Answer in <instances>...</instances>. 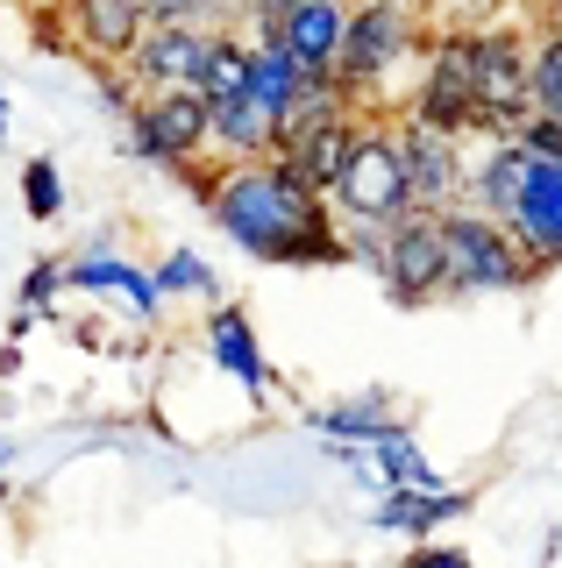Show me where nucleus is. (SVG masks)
Masks as SVG:
<instances>
[{"label":"nucleus","instance_id":"f257e3e1","mask_svg":"<svg viewBox=\"0 0 562 568\" xmlns=\"http://www.w3.org/2000/svg\"><path fill=\"white\" fill-rule=\"evenodd\" d=\"M192 200L214 213V227L242 256L285 263V271H321V263H349V227L328 206V192H313L300 171H285L278 156H250V164H192L185 171Z\"/></svg>","mask_w":562,"mask_h":568},{"label":"nucleus","instance_id":"f03ea898","mask_svg":"<svg viewBox=\"0 0 562 568\" xmlns=\"http://www.w3.org/2000/svg\"><path fill=\"white\" fill-rule=\"evenodd\" d=\"M399 114L463 142H513L534 114V29L499 22V29L434 36Z\"/></svg>","mask_w":562,"mask_h":568},{"label":"nucleus","instance_id":"7ed1b4c3","mask_svg":"<svg viewBox=\"0 0 562 568\" xmlns=\"http://www.w3.org/2000/svg\"><path fill=\"white\" fill-rule=\"evenodd\" d=\"M428 43H434V29H428V14H420V0H357V8H349V43H342L335 79L357 93L363 114H399L392 79L399 71L420 79Z\"/></svg>","mask_w":562,"mask_h":568},{"label":"nucleus","instance_id":"20e7f679","mask_svg":"<svg viewBox=\"0 0 562 568\" xmlns=\"http://www.w3.org/2000/svg\"><path fill=\"white\" fill-rule=\"evenodd\" d=\"M328 206L342 213V227H399L413 206V178H407V150H399V114H363L349 164L328 185Z\"/></svg>","mask_w":562,"mask_h":568},{"label":"nucleus","instance_id":"39448f33","mask_svg":"<svg viewBox=\"0 0 562 568\" xmlns=\"http://www.w3.org/2000/svg\"><path fill=\"white\" fill-rule=\"evenodd\" d=\"M442 242H449V298H491V292H526L541 271L520 248V235L505 221H491L478 206L442 213Z\"/></svg>","mask_w":562,"mask_h":568},{"label":"nucleus","instance_id":"423d86ee","mask_svg":"<svg viewBox=\"0 0 562 568\" xmlns=\"http://www.w3.org/2000/svg\"><path fill=\"white\" fill-rule=\"evenodd\" d=\"M43 36L86 58L93 71H121L136 58V43L150 36V8L143 0H50Z\"/></svg>","mask_w":562,"mask_h":568},{"label":"nucleus","instance_id":"0eeeda50","mask_svg":"<svg viewBox=\"0 0 562 568\" xmlns=\"http://www.w3.org/2000/svg\"><path fill=\"white\" fill-rule=\"evenodd\" d=\"M129 150L179 178L192 164H214V106L200 93H143L129 114Z\"/></svg>","mask_w":562,"mask_h":568},{"label":"nucleus","instance_id":"6e6552de","mask_svg":"<svg viewBox=\"0 0 562 568\" xmlns=\"http://www.w3.org/2000/svg\"><path fill=\"white\" fill-rule=\"evenodd\" d=\"M378 284L392 306H434L449 298V242H442V213H407L399 227H384V263Z\"/></svg>","mask_w":562,"mask_h":568},{"label":"nucleus","instance_id":"1a4fd4ad","mask_svg":"<svg viewBox=\"0 0 562 568\" xmlns=\"http://www.w3.org/2000/svg\"><path fill=\"white\" fill-rule=\"evenodd\" d=\"M399 150H407V178H413V206L420 213L470 206V171H478V156H470L463 135L428 129V121L399 114Z\"/></svg>","mask_w":562,"mask_h":568},{"label":"nucleus","instance_id":"9d476101","mask_svg":"<svg viewBox=\"0 0 562 568\" xmlns=\"http://www.w3.org/2000/svg\"><path fill=\"white\" fill-rule=\"evenodd\" d=\"M214 43H221V29H200V22L150 29L121 71H129L136 93H200L207 64H214Z\"/></svg>","mask_w":562,"mask_h":568},{"label":"nucleus","instance_id":"9b49d317","mask_svg":"<svg viewBox=\"0 0 562 568\" xmlns=\"http://www.w3.org/2000/svg\"><path fill=\"white\" fill-rule=\"evenodd\" d=\"M349 8L357 0H300V8L285 14L271 36L292 50V64L307 71V79H328V71L342 64V43H349Z\"/></svg>","mask_w":562,"mask_h":568},{"label":"nucleus","instance_id":"f8f14e48","mask_svg":"<svg viewBox=\"0 0 562 568\" xmlns=\"http://www.w3.org/2000/svg\"><path fill=\"white\" fill-rule=\"evenodd\" d=\"M520 235V248L534 256V271L549 277L562 263V164H534L526 171V192L513 206V221H505Z\"/></svg>","mask_w":562,"mask_h":568},{"label":"nucleus","instance_id":"ddd939ff","mask_svg":"<svg viewBox=\"0 0 562 568\" xmlns=\"http://www.w3.org/2000/svg\"><path fill=\"white\" fill-rule=\"evenodd\" d=\"M207 355H214V369L235 377L250 398L271 390V355H263V342H257V327H250L242 306H214V313H207Z\"/></svg>","mask_w":562,"mask_h":568},{"label":"nucleus","instance_id":"4468645a","mask_svg":"<svg viewBox=\"0 0 562 568\" xmlns=\"http://www.w3.org/2000/svg\"><path fill=\"white\" fill-rule=\"evenodd\" d=\"M64 292H108V298H121L136 320H157V306H164V292H157V271H136V263L108 256V248H93V256H72V263H64Z\"/></svg>","mask_w":562,"mask_h":568},{"label":"nucleus","instance_id":"2eb2a0df","mask_svg":"<svg viewBox=\"0 0 562 568\" xmlns=\"http://www.w3.org/2000/svg\"><path fill=\"white\" fill-rule=\"evenodd\" d=\"M526 171H534V156H526L520 142H484L478 171H470V206L491 213V221H513V206L526 192Z\"/></svg>","mask_w":562,"mask_h":568},{"label":"nucleus","instance_id":"dca6fc26","mask_svg":"<svg viewBox=\"0 0 562 568\" xmlns=\"http://www.w3.org/2000/svg\"><path fill=\"white\" fill-rule=\"evenodd\" d=\"M463 511H470V490H384L378 532H407V540L428 547V532L449 526V519H463Z\"/></svg>","mask_w":562,"mask_h":568},{"label":"nucleus","instance_id":"f3484780","mask_svg":"<svg viewBox=\"0 0 562 568\" xmlns=\"http://www.w3.org/2000/svg\"><path fill=\"white\" fill-rule=\"evenodd\" d=\"M307 71L292 64V50L278 43V36H250V100L263 106L271 121H285V106L300 100Z\"/></svg>","mask_w":562,"mask_h":568},{"label":"nucleus","instance_id":"a211bd4d","mask_svg":"<svg viewBox=\"0 0 562 568\" xmlns=\"http://www.w3.org/2000/svg\"><path fill=\"white\" fill-rule=\"evenodd\" d=\"M357 129H363V114H357V121H335V129H313V135H300V142H285V150H278V164L300 171L313 192H328V185L342 178V164H349V142H357Z\"/></svg>","mask_w":562,"mask_h":568},{"label":"nucleus","instance_id":"6ab92c4d","mask_svg":"<svg viewBox=\"0 0 562 568\" xmlns=\"http://www.w3.org/2000/svg\"><path fill=\"white\" fill-rule=\"evenodd\" d=\"M313 434L342 440V448H378V440L407 434V419L384 398H349V405H321V413H313Z\"/></svg>","mask_w":562,"mask_h":568},{"label":"nucleus","instance_id":"aec40b11","mask_svg":"<svg viewBox=\"0 0 562 568\" xmlns=\"http://www.w3.org/2000/svg\"><path fill=\"white\" fill-rule=\"evenodd\" d=\"M378 476H384V490H449L442 484V469H434L428 455H420V440H413V426L407 434H392V440H378Z\"/></svg>","mask_w":562,"mask_h":568},{"label":"nucleus","instance_id":"412c9836","mask_svg":"<svg viewBox=\"0 0 562 568\" xmlns=\"http://www.w3.org/2000/svg\"><path fill=\"white\" fill-rule=\"evenodd\" d=\"M157 292L164 298H221V277L200 248H171V256L157 263Z\"/></svg>","mask_w":562,"mask_h":568},{"label":"nucleus","instance_id":"4be33fe9","mask_svg":"<svg viewBox=\"0 0 562 568\" xmlns=\"http://www.w3.org/2000/svg\"><path fill=\"white\" fill-rule=\"evenodd\" d=\"M434 36H463V29H499L513 14V0H420Z\"/></svg>","mask_w":562,"mask_h":568},{"label":"nucleus","instance_id":"5701e85b","mask_svg":"<svg viewBox=\"0 0 562 568\" xmlns=\"http://www.w3.org/2000/svg\"><path fill=\"white\" fill-rule=\"evenodd\" d=\"M534 114L562 121V36H534Z\"/></svg>","mask_w":562,"mask_h":568},{"label":"nucleus","instance_id":"b1692460","mask_svg":"<svg viewBox=\"0 0 562 568\" xmlns=\"http://www.w3.org/2000/svg\"><path fill=\"white\" fill-rule=\"evenodd\" d=\"M22 206L37 213V221H58V213H64V178H58L50 156H29V164H22Z\"/></svg>","mask_w":562,"mask_h":568},{"label":"nucleus","instance_id":"393cba45","mask_svg":"<svg viewBox=\"0 0 562 568\" xmlns=\"http://www.w3.org/2000/svg\"><path fill=\"white\" fill-rule=\"evenodd\" d=\"M534 164H562V121H549V114H526V129L513 135Z\"/></svg>","mask_w":562,"mask_h":568},{"label":"nucleus","instance_id":"a878e982","mask_svg":"<svg viewBox=\"0 0 562 568\" xmlns=\"http://www.w3.org/2000/svg\"><path fill=\"white\" fill-rule=\"evenodd\" d=\"M64 292V263H37L22 277V313H50V298Z\"/></svg>","mask_w":562,"mask_h":568},{"label":"nucleus","instance_id":"bb28decb","mask_svg":"<svg viewBox=\"0 0 562 568\" xmlns=\"http://www.w3.org/2000/svg\"><path fill=\"white\" fill-rule=\"evenodd\" d=\"M399 568H478V561H470L463 547H449V540H428V547H413Z\"/></svg>","mask_w":562,"mask_h":568},{"label":"nucleus","instance_id":"cd10ccee","mask_svg":"<svg viewBox=\"0 0 562 568\" xmlns=\"http://www.w3.org/2000/svg\"><path fill=\"white\" fill-rule=\"evenodd\" d=\"M292 8H300V0H250V36H271Z\"/></svg>","mask_w":562,"mask_h":568},{"label":"nucleus","instance_id":"c85d7f7f","mask_svg":"<svg viewBox=\"0 0 562 568\" xmlns=\"http://www.w3.org/2000/svg\"><path fill=\"white\" fill-rule=\"evenodd\" d=\"M526 29H534V36H562V0H526Z\"/></svg>","mask_w":562,"mask_h":568},{"label":"nucleus","instance_id":"c756f323","mask_svg":"<svg viewBox=\"0 0 562 568\" xmlns=\"http://www.w3.org/2000/svg\"><path fill=\"white\" fill-rule=\"evenodd\" d=\"M0 135H8V93H0Z\"/></svg>","mask_w":562,"mask_h":568},{"label":"nucleus","instance_id":"7c9ffc66","mask_svg":"<svg viewBox=\"0 0 562 568\" xmlns=\"http://www.w3.org/2000/svg\"><path fill=\"white\" fill-rule=\"evenodd\" d=\"M0 462H8V440H0Z\"/></svg>","mask_w":562,"mask_h":568},{"label":"nucleus","instance_id":"2f4dec72","mask_svg":"<svg viewBox=\"0 0 562 568\" xmlns=\"http://www.w3.org/2000/svg\"><path fill=\"white\" fill-rule=\"evenodd\" d=\"M555 555H562V547H555Z\"/></svg>","mask_w":562,"mask_h":568}]
</instances>
